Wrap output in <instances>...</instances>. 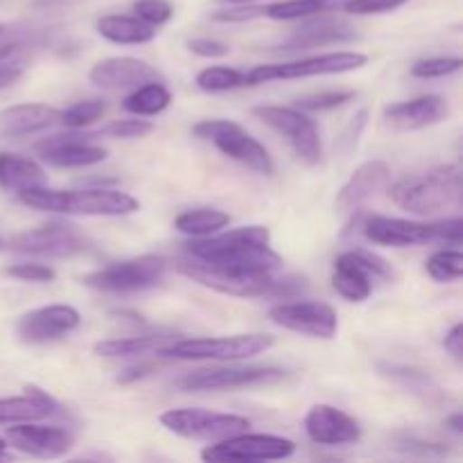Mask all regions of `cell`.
Wrapping results in <instances>:
<instances>
[{
  "label": "cell",
  "instance_id": "obj_20",
  "mask_svg": "<svg viewBox=\"0 0 463 463\" xmlns=\"http://www.w3.org/2000/svg\"><path fill=\"white\" fill-rule=\"evenodd\" d=\"M392 181V167L384 161H366L351 175V179L342 185L335 208L344 215H353L360 211L366 202L383 193Z\"/></svg>",
  "mask_w": 463,
  "mask_h": 463
},
{
  "label": "cell",
  "instance_id": "obj_49",
  "mask_svg": "<svg viewBox=\"0 0 463 463\" xmlns=\"http://www.w3.org/2000/svg\"><path fill=\"white\" fill-rule=\"evenodd\" d=\"M5 448H7V443H5V439H0V457L5 455Z\"/></svg>",
  "mask_w": 463,
  "mask_h": 463
},
{
  "label": "cell",
  "instance_id": "obj_1",
  "mask_svg": "<svg viewBox=\"0 0 463 463\" xmlns=\"http://www.w3.org/2000/svg\"><path fill=\"white\" fill-rule=\"evenodd\" d=\"M175 267L194 283L240 298L269 297L283 258L271 249L267 226L213 233L188 240Z\"/></svg>",
  "mask_w": 463,
  "mask_h": 463
},
{
  "label": "cell",
  "instance_id": "obj_23",
  "mask_svg": "<svg viewBox=\"0 0 463 463\" xmlns=\"http://www.w3.org/2000/svg\"><path fill=\"white\" fill-rule=\"evenodd\" d=\"M61 122V111L50 104H14L0 111V138H25Z\"/></svg>",
  "mask_w": 463,
  "mask_h": 463
},
{
  "label": "cell",
  "instance_id": "obj_14",
  "mask_svg": "<svg viewBox=\"0 0 463 463\" xmlns=\"http://www.w3.org/2000/svg\"><path fill=\"white\" fill-rule=\"evenodd\" d=\"M7 247L16 253L48 258H71L90 251V242L77 231V226L59 224V222L23 231L9 240Z\"/></svg>",
  "mask_w": 463,
  "mask_h": 463
},
{
  "label": "cell",
  "instance_id": "obj_13",
  "mask_svg": "<svg viewBox=\"0 0 463 463\" xmlns=\"http://www.w3.org/2000/svg\"><path fill=\"white\" fill-rule=\"evenodd\" d=\"M285 371L276 366H226V369H199L176 380L184 392H231V389L260 387L285 380Z\"/></svg>",
  "mask_w": 463,
  "mask_h": 463
},
{
  "label": "cell",
  "instance_id": "obj_12",
  "mask_svg": "<svg viewBox=\"0 0 463 463\" xmlns=\"http://www.w3.org/2000/svg\"><path fill=\"white\" fill-rule=\"evenodd\" d=\"M297 452V443L276 434L240 432L202 452L203 461H279Z\"/></svg>",
  "mask_w": 463,
  "mask_h": 463
},
{
  "label": "cell",
  "instance_id": "obj_22",
  "mask_svg": "<svg viewBox=\"0 0 463 463\" xmlns=\"http://www.w3.org/2000/svg\"><path fill=\"white\" fill-rule=\"evenodd\" d=\"M448 113H450V107L441 95H420V98L407 99V102L384 107V120L393 129L414 131L446 120Z\"/></svg>",
  "mask_w": 463,
  "mask_h": 463
},
{
  "label": "cell",
  "instance_id": "obj_31",
  "mask_svg": "<svg viewBox=\"0 0 463 463\" xmlns=\"http://www.w3.org/2000/svg\"><path fill=\"white\" fill-rule=\"evenodd\" d=\"M346 0H283L265 7V16L274 21H297V18H310L317 14L330 12L335 7H342Z\"/></svg>",
  "mask_w": 463,
  "mask_h": 463
},
{
  "label": "cell",
  "instance_id": "obj_15",
  "mask_svg": "<svg viewBox=\"0 0 463 463\" xmlns=\"http://www.w3.org/2000/svg\"><path fill=\"white\" fill-rule=\"evenodd\" d=\"M269 319L280 328L315 339H333L339 330L337 312L324 301L280 303L271 307Z\"/></svg>",
  "mask_w": 463,
  "mask_h": 463
},
{
  "label": "cell",
  "instance_id": "obj_7",
  "mask_svg": "<svg viewBox=\"0 0 463 463\" xmlns=\"http://www.w3.org/2000/svg\"><path fill=\"white\" fill-rule=\"evenodd\" d=\"M167 271V260L161 256H140L129 260L111 262V265L95 269L81 279V283L98 292L107 294H134L156 288Z\"/></svg>",
  "mask_w": 463,
  "mask_h": 463
},
{
  "label": "cell",
  "instance_id": "obj_46",
  "mask_svg": "<svg viewBox=\"0 0 463 463\" xmlns=\"http://www.w3.org/2000/svg\"><path fill=\"white\" fill-rule=\"evenodd\" d=\"M23 71H25V66H9V63H0V90L16 84V81L23 77Z\"/></svg>",
  "mask_w": 463,
  "mask_h": 463
},
{
  "label": "cell",
  "instance_id": "obj_27",
  "mask_svg": "<svg viewBox=\"0 0 463 463\" xmlns=\"http://www.w3.org/2000/svg\"><path fill=\"white\" fill-rule=\"evenodd\" d=\"M95 30L99 36L118 45H140L149 43L156 36V27L147 25L138 16H127V14H109L95 21Z\"/></svg>",
  "mask_w": 463,
  "mask_h": 463
},
{
  "label": "cell",
  "instance_id": "obj_28",
  "mask_svg": "<svg viewBox=\"0 0 463 463\" xmlns=\"http://www.w3.org/2000/svg\"><path fill=\"white\" fill-rule=\"evenodd\" d=\"M172 102V93L167 90V86L158 81H147V84H140L122 99V109L134 116H158V113L165 111Z\"/></svg>",
  "mask_w": 463,
  "mask_h": 463
},
{
  "label": "cell",
  "instance_id": "obj_19",
  "mask_svg": "<svg viewBox=\"0 0 463 463\" xmlns=\"http://www.w3.org/2000/svg\"><path fill=\"white\" fill-rule=\"evenodd\" d=\"M36 156L54 167H89L107 161L109 152L84 136H50L34 145Z\"/></svg>",
  "mask_w": 463,
  "mask_h": 463
},
{
  "label": "cell",
  "instance_id": "obj_21",
  "mask_svg": "<svg viewBox=\"0 0 463 463\" xmlns=\"http://www.w3.org/2000/svg\"><path fill=\"white\" fill-rule=\"evenodd\" d=\"M89 80L99 89H136L147 81H158L161 72L143 59L109 57L90 68Z\"/></svg>",
  "mask_w": 463,
  "mask_h": 463
},
{
  "label": "cell",
  "instance_id": "obj_6",
  "mask_svg": "<svg viewBox=\"0 0 463 463\" xmlns=\"http://www.w3.org/2000/svg\"><path fill=\"white\" fill-rule=\"evenodd\" d=\"M193 134L199 140H208L215 145L224 156L242 163L258 175H274V158L265 149L260 140L253 138L247 129L233 120H202L193 127Z\"/></svg>",
  "mask_w": 463,
  "mask_h": 463
},
{
  "label": "cell",
  "instance_id": "obj_43",
  "mask_svg": "<svg viewBox=\"0 0 463 463\" xmlns=\"http://www.w3.org/2000/svg\"><path fill=\"white\" fill-rule=\"evenodd\" d=\"M306 279H298V276H288V279H276L274 289H271V297L279 298H294L301 292H306Z\"/></svg>",
  "mask_w": 463,
  "mask_h": 463
},
{
  "label": "cell",
  "instance_id": "obj_50",
  "mask_svg": "<svg viewBox=\"0 0 463 463\" xmlns=\"http://www.w3.org/2000/svg\"><path fill=\"white\" fill-rule=\"evenodd\" d=\"M5 30H7V27H5V25H3V23H0V36H3V34H5Z\"/></svg>",
  "mask_w": 463,
  "mask_h": 463
},
{
  "label": "cell",
  "instance_id": "obj_35",
  "mask_svg": "<svg viewBox=\"0 0 463 463\" xmlns=\"http://www.w3.org/2000/svg\"><path fill=\"white\" fill-rule=\"evenodd\" d=\"M463 61L459 57H430L420 59L411 66V75L419 80H434V77H448L459 72Z\"/></svg>",
  "mask_w": 463,
  "mask_h": 463
},
{
  "label": "cell",
  "instance_id": "obj_41",
  "mask_svg": "<svg viewBox=\"0 0 463 463\" xmlns=\"http://www.w3.org/2000/svg\"><path fill=\"white\" fill-rule=\"evenodd\" d=\"M265 16V7H249V5H235V7L220 9L213 14V21L220 23H249Z\"/></svg>",
  "mask_w": 463,
  "mask_h": 463
},
{
  "label": "cell",
  "instance_id": "obj_4",
  "mask_svg": "<svg viewBox=\"0 0 463 463\" xmlns=\"http://www.w3.org/2000/svg\"><path fill=\"white\" fill-rule=\"evenodd\" d=\"M364 235L383 247H414V244H452L459 247L463 240L461 217L443 222H410L398 217L371 215L364 222Z\"/></svg>",
  "mask_w": 463,
  "mask_h": 463
},
{
  "label": "cell",
  "instance_id": "obj_5",
  "mask_svg": "<svg viewBox=\"0 0 463 463\" xmlns=\"http://www.w3.org/2000/svg\"><path fill=\"white\" fill-rule=\"evenodd\" d=\"M274 346V337L265 333L233 335V337H202V339H179L161 346L156 355L175 357V360H215L233 362L249 360Z\"/></svg>",
  "mask_w": 463,
  "mask_h": 463
},
{
  "label": "cell",
  "instance_id": "obj_39",
  "mask_svg": "<svg viewBox=\"0 0 463 463\" xmlns=\"http://www.w3.org/2000/svg\"><path fill=\"white\" fill-rule=\"evenodd\" d=\"M7 274L12 279L25 280V283H52L57 279V271L48 265H39V262H23V265L9 267Z\"/></svg>",
  "mask_w": 463,
  "mask_h": 463
},
{
  "label": "cell",
  "instance_id": "obj_42",
  "mask_svg": "<svg viewBox=\"0 0 463 463\" xmlns=\"http://www.w3.org/2000/svg\"><path fill=\"white\" fill-rule=\"evenodd\" d=\"M190 52L197 54V57H206V59H220L229 54V45L222 43V41L215 39H190L188 41Z\"/></svg>",
  "mask_w": 463,
  "mask_h": 463
},
{
  "label": "cell",
  "instance_id": "obj_30",
  "mask_svg": "<svg viewBox=\"0 0 463 463\" xmlns=\"http://www.w3.org/2000/svg\"><path fill=\"white\" fill-rule=\"evenodd\" d=\"M231 217L224 211L217 208H193L176 217L175 226L181 233L190 235V238H206V235L220 233L224 226H229Z\"/></svg>",
  "mask_w": 463,
  "mask_h": 463
},
{
  "label": "cell",
  "instance_id": "obj_44",
  "mask_svg": "<svg viewBox=\"0 0 463 463\" xmlns=\"http://www.w3.org/2000/svg\"><path fill=\"white\" fill-rule=\"evenodd\" d=\"M443 346H446V351L450 353L452 360L459 362V364H461V360H463V328H461V324L452 326V330L446 335V339H443Z\"/></svg>",
  "mask_w": 463,
  "mask_h": 463
},
{
  "label": "cell",
  "instance_id": "obj_24",
  "mask_svg": "<svg viewBox=\"0 0 463 463\" xmlns=\"http://www.w3.org/2000/svg\"><path fill=\"white\" fill-rule=\"evenodd\" d=\"M59 411V402L36 384H27L25 396L0 398V423H36Z\"/></svg>",
  "mask_w": 463,
  "mask_h": 463
},
{
  "label": "cell",
  "instance_id": "obj_8",
  "mask_svg": "<svg viewBox=\"0 0 463 463\" xmlns=\"http://www.w3.org/2000/svg\"><path fill=\"white\" fill-rule=\"evenodd\" d=\"M393 271L384 258L366 249H353L337 256L333 269V288L346 301L362 303L373 292L375 279H392Z\"/></svg>",
  "mask_w": 463,
  "mask_h": 463
},
{
  "label": "cell",
  "instance_id": "obj_3",
  "mask_svg": "<svg viewBox=\"0 0 463 463\" xmlns=\"http://www.w3.org/2000/svg\"><path fill=\"white\" fill-rule=\"evenodd\" d=\"M461 190L459 167L439 165L425 175H410L398 179L389 190V197L402 211L428 217L459 203Z\"/></svg>",
  "mask_w": 463,
  "mask_h": 463
},
{
  "label": "cell",
  "instance_id": "obj_10",
  "mask_svg": "<svg viewBox=\"0 0 463 463\" xmlns=\"http://www.w3.org/2000/svg\"><path fill=\"white\" fill-rule=\"evenodd\" d=\"M161 425L172 434L193 441H222L233 434L247 432L251 420L238 414H220L211 410H167L161 414Z\"/></svg>",
  "mask_w": 463,
  "mask_h": 463
},
{
  "label": "cell",
  "instance_id": "obj_32",
  "mask_svg": "<svg viewBox=\"0 0 463 463\" xmlns=\"http://www.w3.org/2000/svg\"><path fill=\"white\" fill-rule=\"evenodd\" d=\"M194 81H197V86L203 93H226V90H235L247 86V75L240 72L238 68L211 66L203 68Z\"/></svg>",
  "mask_w": 463,
  "mask_h": 463
},
{
  "label": "cell",
  "instance_id": "obj_11",
  "mask_svg": "<svg viewBox=\"0 0 463 463\" xmlns=\"http://www.w3.org/2000/svg\"><path fill=\"white\" fill-rule=\"evenodd\" d=\"M253 116L260 118L265 125L279 131L280 136H285L301 161L310 163V165L321 161L324 147H321L319 129H317L315 120L306 116V111H301L297 107L260 104V107L253 109Z\"/></svg>",
  "mask_w": 463,
  "mask_h": 463
},
{
  "label": "cell",
  "instance_id": "obj_17",
  "mask_svg": "<svg viewBox=\"0 0 463 463\" xmlns=\"http://www.w3.org/2000/svg\"><path fill=\"white\" fill-rule=\"evenodd\" d=\"M5 439L12 443L23 455L36 457V459H59L68 455L72 448V434L66 432L57 425H34L30 423H14L7 428Z\"/></svg>",
  "mask_w": 463,
  "mask_h": 463
},
{
  "label": "cell",
  "instance_id": "obj_38",
  "mask_svg": "<svg viewBox=\"0 0 463 463\" xmlns=\"http://www.w3.org/2000/svg\"><path fill=\"white\" fill-rule=\"evenodd\" d=\"M154 125L147 120H113L111 125H107L102 129L104 136H111V138H122V140H136L145 138L147 134H152Z\"/></svg>",
  "mask_w": 463,
  "mask_h": 463
},
{
  "label": "cell",
  "instance_id": "obj_40",
  "mask_svg": "<svg viewBox=\"0 0 463 463\" xmlns=\"http://www.w3.org/2000/svg\"><path fill=\"white\" fill-rule=\"evenodd\" d=\"M405 3H410V0H346L342 9L348 14H355V16H371V14L393 12Z\"/></svg>",
  "mask_w": 463,
  "mask_h": 463
},
{
  "label": "cell",
  "instance_id": "obj_26",
  "mask_svg": "<svg viewBox=\"0 0 463 463\" xmlns=\"http://www.w3.org/2000/svg\"><path fill=\"white\" fill-rule=\"evenodd\" d=\"M45 184H48V175L36 161L18 156V154H0V188L21 194L23 190L39 188Z\"/></svg>",
  "mask_w": 463,
  "mask_h": 463
},
{
  "label": "cell",
  "instance_id": "obj_18",
  "mask_svg": "<svg viewBox=\"0 0 463 463\" xmlns=\"http://www.w3.org/2000/svg\"><path fill=\"white\" fill-rule=\"evenodd\" d=\"M306 432L317 446H353L362 439V428L351 414L333 405H315L306 414Z\"/></svg>",
  "mask_w": 463,
  "mask_h": 463
},
{
  "label": "cell",
  "instance_id": "obj_29",
  "mask_svg": "<svg viewBox=\"0 0 463 463\" xmlns=\"http://www.w3.org/2000/svg\"><path fill=\"white\" fill-rule=\"evenodd\" d=\"M165 342H175V337H163V335H143V337H122V339H104L93 346V353L98 357H134L145 355L149 351H158L165 346Z\"/></svg>",
  "mask_w": 463,
  "mask_h": 463
},
{
  "label": "cell",
  "instance_id": "obj_37",
  "mask_svg": "<svg viewBox=\"0 0 463 463\" xmlns=\"http://www.w3.org/2000/svg\"><path fill=\"white\" fill-rule=\"evenodd\" d=\"M134 12L140 21H145L152 27L165 25L175 16V7L167 0H136Z\"/></svg>",
  "mask_w": 463,
  "mask_h": 463
},
{
  "label": "cell",
  "instance_id": "obj_47",
  "mask_svg": "<svg viewBox=\"0 0 463 463\" xmlns=\"http://www.w3.org/2000/svg\"><path fill=\"white\" fill-rule=\"evenodd\" d=\"M446 425H448V430H450V432L463 434V416H461V411H457V414H452L450 419L446 420Z\"/></svg>",
  "mask_w": 463,
  "mask_h": 463
},
{
  "label": "cell",
  "instance_id": "obj_16",
  "mask_svg": "<svg viewBox=\"0 0 463 463\" xmlns=\"http://www.w3.org/2000/svg\"><path fill=\"white\" fill-rule=\"evenodd\" d=\"M81 317L72 306H45L25 312L16 324V335L23 344H50L59 342L72 330L80 328Z\"/></svg>",
  "mask_w": 463,
  "mask_h": 463
},
{
  "label": "cell",
  "instance_id": "obj_45",
  "mask_svg": "<svg viewBox=\"0 0 463 463\" xmlns=\"http://www.w3.org/2000/svg\"><path fill=\"white\" fill-rule=\"evenodd\" d=\"M156 373V366L154 364H140V366H131V369L122 371L120 375H118V383L122 384H129V383H136V380H143L147 378V375Z\"/></svg>",
  "mask_w": 463,
  "mask_h": 463
},
{
  "label": "cell",
  "instance_id": "obj_2",
  "mask_svg": "<svg viewBox=\"0 0 463 463\" xmlns=\"http://www.w3.org/2000/svg\"><path fill=\"white\" fill-rule=\"evenodd\" d=\"M18 197L25 206L45 213H59V215L122 217L140 208L138 199L113 188L48 190L45 185H39V188L23 190Z\"/></svg>",
  "mask_w": 463,
  "mask_h": 463
},
{
  "label": "cell",
  "instance_id": "obj_51",
  "mask_svg": "<svg viewBox=\"0 0 463 463\" xmlns=\"http://www.w3.org/2000/svg\"><path fill=\"white\" fill-rule=\"evenodd\" d=\"M0 249H3V242H0Z\"/></svg>",
  "mask_w": 463,
  "mask_h": 463
},
{
  "label": "cell",
  "instance_id": "obj_9",
  "mask_svg": "<svg viewBox=\"0 0 463 463\" xmlns=\"http://www.w3.org/2000/svg\"><path fill=\"white\" fill-rule=\"evenodd\" d=\"M369 57L362 52H328L319 57L298 59L288 63H269V66H256L247 72V86L267 84L276 80H303V77L317 75H339V72L360 71L366 66Z\"/></svg>",
  "mask_w": 463,
  "mask_h": 463
},
{
  "label": "cell",
  "instance_id": "obj_34",
  "mask_svg": "<svg viewBox=\"0 0 463 463\" xmlns=\"http://www.w3.org/2000/svg\"><path fill=\"white\" fill-rule=\"evenodd\" d=\"M104 113H107L104 99H84V102H77L61 111V125L71 127V129H81V127H89L99 120Z\"/></svg>",
  "mask_w": 463,
  "mask_h": 463
},
{
  "label": "cell",
  "instance_id": "obj_33",
  "mask_svg": "<svg viewBox=\"0 0 463 463\" xmlns=\"http://www.w3.org/2000/svg\"><path fill=\"white\" fill-rule=\"evenodd\" d=\"M425 269L437 283H455L463 276V256L459 249H439L425 262Z\"/></svg>",
  "mask_w": 463,
  "mask_h": 463
},
{
  "label": "cell",
  "instance_id": "obj_25",
  "mask_svg": "<svg viewBox=\"0 0 463 463\" xmlns=\"http://www.w3.org/2000/svg\"><path fill=\"white\" fill-rule=\"evenodd\" d=\"M357 34L348 23L344 21H324L307 23V25L298 27L285 43H280L279 50L285 52H297V50H312V48H326V45H339L351 43L355 41Z\"/></svg>",
  "mask_w": 463,
  "mask_h": 463
},
{
  "label": "cell",
  "instance_id": "obj_48",
  "mask_svg": "<svg viewBox=\"0 0 463 463\" xmlns=\"http://www.w3.org/2000/svg\"><path fill=\"white\" fill-rule=\"evenodd\" d=\"M217 3H226V5H251L256 0H217Z\"/></svg>",
  "mask_w": 463,
  "mask_h": 463
},
{
  "label": "cell",
  "instance_id": "obj_36",
  "mask_svg": "<svg viewBox=\"0 0 463 463\" xmlns=\"http://www.w3.org/2000/svg\"><path fill=\"white\" fill-rule=\"evenodd\" d=\"M353 99H355L353 90H324V93L301 98L297 102V109H301V111H330V109H337L353 102Z\"/></svg>",
  "mask_w": 463,
  "mask_h": 463
}]
</instances>
